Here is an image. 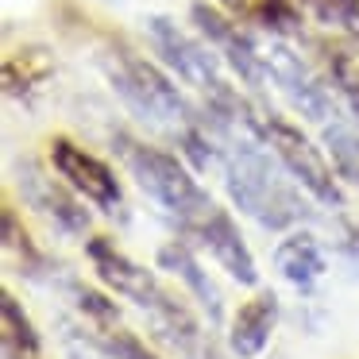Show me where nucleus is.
Returning a JSON list of instances; mask_svg holds the SVG:
<instances>
[{
    "mask_svg": "<svg viewBox=\"0 0 359 359\" xmlns=\"http://www.w3.org/2000/svg\"><path fill=\"white\" fill-rule=\"evenodd\" d=\"M0 340H4V359H43V340L12 290L0 294Z\"/></svg>",
    "mask_w": 359,
    "mask_h": 359,
    "instance_id": "obj_19",
    "label": "nucleus"
},
{
    "mask_svg": "<svg viewBox=\"0 0 359 359\" xmlns=\"http://www.w3.org/2000/svg\"><path fill=\"white\" fill-rule=\"evenodd\" d=\"M0 248H4V263H8L12 271H20L24 278H32V282L47 278V271H50L47 255H43L39 243L27 236L16 205H8V201H4V209H0Z\"/></svg>",
    "mask_w": 359,
    "mask_h": 359,
    "instance_id": "obj_17",
    "label": "nucleus"
},
{
    "mask_svg": "<svg viewBox=\"0 0 359 359\" xmlns=\"http://www.w3.org/2000/svg\"><path fill=\"white\" fill-rule=\"evenodd\" d=\"M255 112L243 124H220L205 112L212 124V135H217V166L228 197L243 217H251L259 228L286 232V228H297L302 220H309L313 209L305 205V189L290 178V170L259 135Z\"/></svg>",
    "mask_w": 359,
    "mask_h": 359,
    "instance_id": "obj_1",
    "label": "nucleus"
},
{
    "mask_svg": "<svg viewBox=\"0 0 359 359\" xmlns=\"http://www.w3.org/2000/svg\"><path fill=\"white\" fill-rule=\"evenodd\" d=\"M112 147H116L120 163L128 166V174L135 178V186H140L182 232H189V228L217 205L209 197V189L194 178V170H189L178 155L155 147V143L132 140V135H124V132L112 140Z\"/></svg>",
    "mask_w": 359,
    "mask_h": 359,
    "instance_id": "obj_5",
    "label": "nucleus"
},
{
    "mask_svg": "<svg viewBox=\"0 0 359 359\" xmlns=\"http://www.w3.org/2000/svg\"><path fill=\"white\" fill-rule=\"evenodd\" d=\"M86 255H89V266H93L97 282H101L109 294H120L132 305H140L151 317V328H155V336L166 348L182 351L205 328L201 320H197V313L189 309L178 294H170L151 266H143V263H135L132 255H124V251L112 243V236H89Z\"/></svg>",
    "mask_w": 359,
    "mask_h": 359,
    "instance_id": "obj_2",
    "label": "nucleus"
},
{
    "mask_svg": "<svg viewBox=\"0 0 359 359\" xmlns=\"http://www.w3.org/2000/svg\"><path fill=\"white\" fill-rule=\"evenodd\" d=\"M263 55H266V70H271V86H278L282 97H286L309 124L325 128V124H332L336 116H344L340 93L332 89V81L320 78L317 70H309L305 58H297V50H290L278 35H274L271 43H263Z\"/></svg>",
    "mask_w": 359,
    "mask_h": 359,
    "instance_id": "obj_7",
    "label": "nucleus"
},
{
    "mask_svg": "<svg viewBox=\"0 0 359 359\" xmlns=\"http://www.w3.org/2000/svg\"><path fill=\"white\" fill-rule=\"evenodd\" d=\"M178 355H182V359H240V355H236L232 348H228V351L220 348V344H217V340H212V336H209V328H205L201 336H194V340H189L186 348L178 351Z\"/></svg>",
    "mask_w": 359,
    "mask_h": 359,
    "instance_id": "obj_23",
    "label": "nucleus"
},
{
    "mask_svg": "<svg viewBox=\"0 0 359 359\" xmlns=\"http://www.w3.org/2000/svg\"><path fill=\"white\" fill-rule=\"evenodd\" d=\"M320 140H325V151L332 158L336 174L351 186H359V120L351 112H344L332 124L320 128Z\"/></svg>",
    "mask_w": 359,
    "mask_h": 359,
    "instance_id": "obj_20",
    "label": "nucleus"
},
{
    "mask_svg": "<svg viewBox=\"0 0 359 359\" xmlns=\"http://www.w3.org/2000/svg\"><path fill=\"white\" fill-rule=\"evenodd\" d=\"M217 4L240 24L278 35V39L302 32V4L297 0H217Z\"/></svg>",
    "mask_w": 359,
    "mask_h": 359,
    "instance_id": "obj_15",
    "label": "nucleus"
},
{
    "mask_svg": "<svg viewBox=\"0 0 359 359\" xmlns=\"http://www.w3.org/2000/svg\"><path fill=\"white\" fill-rule=\"evenodd\" d=\"M340 255L359 271V224H348V228H344V236H340Z\"/></svg>",
    "mask_w": 359,
    "mask_h": 359,
    "instance_id": "obj_24",
    "label": "nucleus"
},
{
    "mask_svg": "<svg viewBox=\"0 0 359 359\" xmlns=\"http://www.w3.org/2000/svg\"><path fill=\"white\" fill-rule=\"evenodd\" d=\"M255 128L266 140V147L278 155V163L290 170V178H294L313 201L325 205V209H344L340 174H336L332 158L320 151V143H313L294 120L278 116V112H271V109L255 112Z\"/></svg>",
    "mask_w": 359,
    "mask_h": 359,
    "instance_id": "obj_6",
    "label": "nucleus"
},
{
    "mask_svg": "<svg viewBox=\"0 0 359 359\" xmlns=\"http://www.w3.org/2000/svg\"><path fill=\"white\" fill-rule=\"evenodd\" d=\"M189 20H194V27L201 32V39L224 58V66L248 89L263 93V89L271 86L263 43H259L251 32H243V24L236 16H228L224 8H212V4H205V0H194V4H189Z\"/></svg>",
    "mask_w": 359,
    "mask_h": 359,
    "instance_id": "obj_8",
    "label": "nucleus"
},
{
    "mask_svg": "<svg viewBox=\"0 0 359 359\" xmlns=\"http://www.w3.org/2000/svg\"><path fill=\"white\" fill-rule=\"evenodd\" d=\"M89 340L104 351V359H163L158 351H151L132 328L116 325H104V328H89Z\"/></svg>",
    "mask_w": 359,
    "mask_h": 359,
    "instance_id": "obj_21",
    "label": "nucleus"
},
{
    "mask_svg": "<svg viewBox=\"0 0 359 359\" xmlns=\"http://www.w3.org/2000/svg\"><path fill=\"white\" fill-rule=\"evenodd\" d=\"M55 74V55L47 47H20L4 58V93L8 97H32L35 89H43Z\"/></svg>",
    "mask_w": 359,
    "mask_h": 359,
    "instance_id": "obj_18",
    "label": "nucleus"
},
{
    "mask_svg": "<svg viewBox=\"0 0 359 359\" xmlns=\"http://www.w3.org/2000/svg\"><path fill=\"white\" fill-rule=\"evenodd\" d=\"M274 328H278V297H274V290H259L236 309L232 325H228V348L240 359H259L271 344Z\"/></svg>",
    "mask_w": 359,
    "mask_h": 359,
    "instance_id": "obj_13",
    "label": "nucleus"
},
{
    "mask_svg": "<svg viewBox=\"0 0 359 359\" xmlns=\"http://www.w3.org/2000/svg\"><path fill=\"white\" fill-rule=\"evenodd\" d=\"M155 263L186 286V294L201 305V313H205V320H209V325H224V294H220V286L209 278V271L201 266V259L189 251L186 240L163 243V248H158V255H155Z\"/></svg>",
    "mask_w": 359,
    "mask_h": 359,
    "instance_id": "obj_12",
    "label": "nucleus"
},
{
    "mask_svg": "<svg viewBox=\"0 0 359 359\" xmlns=\"http://www.w3.org/2000/svg\"><path fill=\"white\" fill-rule=\"evenodd\" d=\"M274 271H278L294 290L313 294V286H317V282L325 278V271H328V259H325L320 240L313 232L294 228V232L274 248Z\"/></svg>",
    "mask_w": 359,
    "mask_h": 359,
    "instance_id": "obj_14",
    "label": "nucleus"
},
{
    "mask_svg": "<svg viewBox=\"0 0 359 359\" xmlns=\"http://www.w3.org/2000/svg\"><path fill=\"white\" fill-rule=\"evenodd\" d=\"M182 236H194V240L201 243L212 259H217V266H224V274H228V278H236L240 286H255V282H259L255 255H251L248 240L240 236V228H236L232 212H228L224 205H212V209L205 212L189 232H182Z\"/></svg>",
    "mask_w": 359,
    "mask_h": 359,
    "instance_id": "obj_11",
    "label": "nucleus"
},
{
    "mask_svg": "<svg viewBox=\"0 0 359 359\" xmlns=\"http://www.w3.org/2000/svg\"><path fill=\"white\" fill-rule=\"evenodd\" d=\"M147 35H151V47L158 50V58H163L189 89L201 93L205 112H209L212 120H220V124H243V120H251L255 104L236 93V86L224 78V70H220V55L205 39L186 35L170 16H151Z\"/></svg>",
    "mask_w": 359,
    "mask_h": 359,
    "instance_id": "obj_3",
    "label": "nucleus"
},
{
    "mask_svg": "<svg viewBox=\"0 0 359 359\" xmlns=\"http://www.w3.org/2000/svg\"><path fill=\"white\" fill-rule=\"evenodd\" d=\"M320 27L336 35H359V0H297Z\"/></svg>",
    "mask_w": 359,
    "mask_h": 359,
    "instance_id": "obj_22",
    "label": "nucleus"
},
{
    "mask_svg": "<svg viewBox=\"0 0 359 359\" xmlns=\"http://www.w3.org/2000/svg\"><path fill=\"white\" fill-rule=\"evenodd\" d=\"M320 58H325V78L340 93L344 109L359 120V35L325 39L320 43Z\"/></svg>",
    "mask_w": 359,
    "mask_h": 359,
    "instance_id": "obj_16",
    "label": "nucleus"
},
{
    "mask_svg": "<svg viewBox=\"0 0 359 359\" xmlns=\"http://www.w3.org/2000/svg\"><path fill=\"white\" fill-rule=\"evenodd\" d=\"M50 166H55V174L74 189V194H81L101 212L124 209V186H120L116 170H112L101 155H93V151H86L81 143H74L70 135H55V140H50Z\"/></svg>",
    "mask_w": 359,
    "mask_h": 359,
    "instance_id": "obj_9",
    "label": "nucleus"
},
{
    "mask_svg": "<svg viewBox=\"0 0 359 359\" xmlns=\"http://www.w3.org/2000/svg\"><path fill=\"white\" fill-rule=\"evenodd\" d=\"M101 70L109 78L112 93L128 104L140 120L155 128H166L170 135H186L201 124L205 116H197L194 104L182 97V89L166 78V70H158L155 62H147L143 55H135L132 47H109L101 50Z\"/></svg>",
    "mask_w": 359,
    "mask_h": 359,
    "instance_id": "obj_4",
    "label": "nucleus"
},
{
    "mask_svg": "<svg viewBox=\"0 0 359 359\" xmlns=\"http://www.w3.org/2000/svg\"><path fill=\"white\" fill-rule=\"evenodd\" d=\"M20 189H24V197L35 205V212H39L58 236H81L89 228V212L81 209L86 197L74 194L62 178L55 182L50 174H43L32 158L20 163Z\"/></svg>",
    "mask_w": 359,
    "mask_h": 359,
    "instance_id": "obj_10",
    "label": "nucleus"
}]
</instances>
